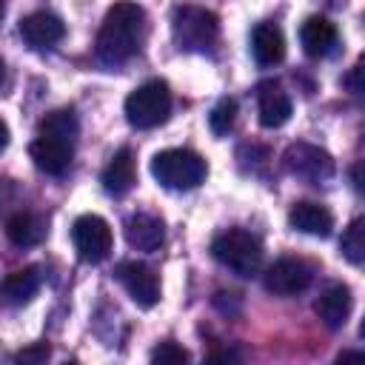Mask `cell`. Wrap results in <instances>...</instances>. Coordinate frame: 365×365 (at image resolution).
Wrapping results in <instances>:
<instances>
[{"label": "cell", "mask_w": 365, "mask_h": 365, "mask_svg": "<svg viewBox=\"0 0 365 365\" xmlns=\"http://www.w3.org/2000/svg\"><path fill=\"white\" fill-rule=\"evenodd\" d=\"M299 40L308 57H328L336 48V26L325 17H308L299 29Z\"/></svg>", "instance_id": "17"}, {"label": "cell", "mask_w": 365, "mask_h": 365, "mask_svg": "<svg viewBox=\"0 0 365 365\" xmlns=\"http://www.w3.org/2000/svg\"><path fill=\"white\" fill-rule=\"evenodd\" d=\"M17 31L31 48H48L66 37V23L51 11H31L20 20Z\"/></svg>", "instance_id": "11"}, {"label": "cell", "mask_w": 365, "mask_h": 365, "mask_svg": "<svg viewBox=\"0 0 365 365\" xmlns=\"http://www.w3.org/2000/svg\"><path fill=\"white\" fill-rule=\"evenodd\" d=\"M339 251H342V257H345L351 265H359V262L365 259V222H362V220H354V222L345 228V234H342V240H339Z\"/></svg>", "instance_id": "21"}, {"label": "cell", "mask_w": 365, "mask_h": 365, "mask_svg": "<svg viewBox=\"0 0 365 365\" xmlns=\"http://www.w3.org/2000/svg\"><path fill=\"white\" fill-rule=\"evenodd\" d=\"M171 114V88L165 80H148L125 97V120L134 128H154Z\"/></svg>", "instance_id": "6"}, {"label": "cell", "mask_w": 365, "mask_h": 365, "mask_svg": "<svg viewBox=\"0 0 365 365\" xmlns=\"http://www.w3.org/2000/svg\"><path fill=\"white\" fill-rule=\"evenodd\" d=\"M348 359H362V354H359V351H345V354H339V362H348Z\"/></svg>", "instance_id": "28"}, {"label": "cell", "mask_w": 365, "mask_h": 365, "mask_svg": "<svg viewBox=\"0 0 365 365\" xmlns=\"http://www.w3.org/2000/svg\"><path fill=\"white\" fill-rule=\"evenodd\" d=\"M151 174L154 180L163 185V188H171V191H191L197 188L205 174H208V165L205 160L191 151V148H165V151H157L154 160H151Z\"/></svg>", "instance_id": "3"}, {"label": "cell", "mask_w": 365, "mask_h": 365, "mask_svg": "<svg viewBox=\"0 0 365 365\" xmlns=\"http://www.w3.org/2000/svg\"><path fill=\"white\" fill-rule=\"evenodd\" d=\"M37 291H40V271L34 265L20 268V271H11L0 282V297L9 305H26Z\"/></svg>", "instance_id": "19"}, {"label": "cell", "mask_w": 365, "mask_h": 365, "mask_svg": "<svg viewBox=\"0 0 365 365\" xmlns=\"http://www.w3.org/2000/svg\"><path fill=\"white\" fill-rule=\"evenodd\" d=\"M3 77H6V63H3V57H0V86H3Z\"/></svg>", "instance_id": "29"}, {"label": "cell", "mask_w": 365, "mask_h": 365, "mask_svg": "<svg viewBox=\"0 0 365 365\" xmlns=\"http://www.w3.org/2000/svg\"><path fill=\"white\" fill-rule=\"evenodd\" d=\"M288 225L294 231H302V234H311V237H328L331 228H334V214L325 205H319V202L302 200V202L291 205Z\"/></svg>", "instance_id": "12"}, {"label": "cell", "mask_w": 365, "mask_h": 365, "mask_svg": "<svg viewBox=\"0 0 365 365\" xmlns=\"http://www.w3.org/2000/svg\"><path fill=\"white\" fill-rule=\"evenodd\" d=\"M211 254L220 265L231 268L240 277H251L262 268V245L245 228H228L217 234L211 242Z\"/></svg>", "instance_id": "4"}, {"label": "cell", "mask_w": 365, "mask_h": 365, "mask_svg": "<svg viewBox=\"0 0 365 365\" xmlns=\"http://www.w3.org/2000/svg\"><path fill=\"white\" fill-rule=\"evenodd\" d=\"M257 111L265 128H279L291 117V97L282 91L279 83H262L257 88Z\"/></svg>", "instance_id": "13"}, {"label": "cell", "mask_w": 365, "mask_h": 365, "mask_svg": "<svg viewBox=\"0 0 365 365\" xmlns=\"http://www.w3.org/2000/svg\"><path fill=\"white\" fill-rule=\"evenodd\" d=\"M282 165L288 174L308 182H325L334 177V157L311 143H291L282 154Z\"/></svg>", "instance_id": "8"}, {"label": "cell", "mask_w": 365, "mask_h": 365, "mask_svg": "<svg viewBox=\"0 0 365 365\" xmlns=\"http://www.w3.org/2000/svg\"><path fill=\"white\" fill-rule=\"evenodd\" d=\"M80 134V123L74 108H54L48 111L40 125H37V137L29 145V154L34 160V165L51 177L66 174V168L74 160V143Z\"/></svg>", "instance_id": "2"}, {"label": "cell", "mask_w": 365, "mask_h": 365, "mask_svg": "<svg viewBox=\"0 0 365 365\" xmlns=\"http://www.w3.org/2000/svg\"><path fill=\"white\" fill-rule=\"evenodd\" d=\"M234 120H237V100H231V97H222V100L211 108V117H208L211 131H214L217 137L228 134V131L234 128Z\"/></svg>", "instance_id": "22"}, {"label": "cell", "mask_w": 365, "mask_h": 365, "mask_svg": "<svg viewBox=\"0 0 365 365\" xmlns=\"http://www.w3.org/2000/svg\"><path fill=\"white\" fill-rule=\"evenodd\" d=\"M151 362H188V351L177 342H160L151 351Z\"/></svg>", "instance_id": "23"}, {"label": "cell", "mask_w": 365, "mask_h": 365, "mask_svg": "<svg viewBox=\"0 0 365 365\" xmlns=\"http://www.w3.org/2000/svg\"><path fill=\"white\" fill-rule=\"evenodd\" d=\"M145 29H148V23H145L143 6H137L131 0H117L106 11V17L100 23V31H97L94 51H97L100 63L120 66V63L131 60L143 48Z\"/></svg>", "instance_id": "1"}, {"label": "cell", "mask_w": 365, "mask_h": 365, "mask_svg": "<svg viewBox=\"0 0 365 365\" xmlns=\"http://www.w3.org/2000/svg\"><path fill=\"white\" fill-rule=\"evenodd\" d=\"M311 279H314V271H311L308 262L285 257V259H277L265 271L262 285H265V291H271L277 297H294V294L305 291L311 285Z\"/></svg>", "instance_id": "10"}, {"label": "cell", "mask_w": 365, "mask_h": 365, "mask_svg": "<svg viewBox=\"0 0 365 365\" xmlns=\"http://www.w3.org/2000/svg\"><path fill=\"white\" fill-rule=\"evenodd\" d=\"M359 74H362V63H356V66H354V74H351V80H348V83H351V88H354L356 94L362 91V86H359Z\"/></svg>", "instance_id": "25"}, {"label": "cell", "mask_w": 365, "mask_h": 365, "mask_svg": "<svg viewBox=\"0 0 365 365\" xmlns=\"http://www.w3.org/2000/svg\"><path fill=\"white\" fill-rule=\"evenodd\" d=\"M3 9H6V6H3V0H0V17H3Z\"/></svg>", "instance_id": "30"}, {"label": "cell", "mask_w": 365, "mask_h": 365, "mask_svg": "<svg viewBox=\"0 0 365 365\" xmlns=\"http://www.w3.org/2000/svg\"><path fill=\"white\" fill-rule=\"evenodd\" d=\"M351 308H354V297H351V288L348 285H328L319 299L314 302V311L317 317L328 325V328H342L351 317Z\"/></svg>", "instance_id": "14"}, {"label": "cell", "mask_w": 365, "mask_h": 365, "mask_svg": "<svg viewBox=\"0 0 365 365\" xmlns=\"http://www.w3.org/2000/svg\"><path fill=\"white\" fill-rule=\"evenodd\" d=\"M103 188L108 191V194H114V197H123V194H128L131 191V185L137 182V163H134V154H131V148H120L111 160H108V165L103 168Z\"/></svg>", "instance_id": "16"}, {"label": "cell", "mask_w": 365, "mask_h": 365, "mask_svg": "<svg viewBox=\"0 0 365 365\" xmlns=\"http://www.w3.org/2000/svg\"><path fill=\"white\" fill-rule=\"evenodd\" d=\"M171 34L180 51H208L217 43L220 20L200 6H177L171 17Z\"/></svg>", "instance_id": "5"}, {"label": "cell", "mask_w": 365, "mask_h": 365, "mask_svg": "<svg viewBox=\"0 0 365 365\" xmlns=\"http://www.w3.org/2000/svg\"><path fill=\"white\" fill-rule=\"evenodd\" d=\"M48 345L46 342H37V345H31V348H23L20 354H14V359L17 362H46L48 359Z\"/></svg>", "instance_id": "24"}, {"label": "cell", "mask_w": 365, "mask_h": 365, "mask_svg": "<svg viewBox=\"0 0 365 365\" xmlns=\"http://www.w3.org/2000/svg\"><path fill=\"white\" fill-rule=\"evenodd\" d=\"M71 242L83 262H103L114 248V234L103 217L83 214L71 225Z\"/></svg>", "instance_id": "7"}, {"label": "cell", "mask_w": 365, "mask_h": 365, "mask_svg": "<svg viewBox=\"0 0 365 365\" xmlns=\"http://www.w3.org/2000/svg\"><path fill=\"white\" fill-rule=\"evenodd\" d=\"M214 359H237V354L234 351H217V354L208 356V362H214Z\"/></svg>", "instance_id": "26"}, {"label": "cell", "mask_w": 365, "mask_h": 365, "mask_svg": "<svg viewBox=\"0 0 365 365\" xmlns=\"http://www.w3.org/2000/svg\"><path fill=\"white\" fill-rule=\"evenodd\" d=\"M6 237H9L17 248H31V245L43 242L46 225H43V220H40L37 214L20 211V214L9 217V222H6Z\"/></svg>", "instance_id": "20"}, {"label": "cell", "mask_w": 365, "mask_h": 365, "mask_svg": "<svg viewBox=\"0 0 365 365\" xmlns=\"http://www.w3.org/2000/svg\"><path fill=\"white\" fill-rule=\"evenodd\" d=\"M165 240V225L151 214H131L125 220V242L134 251H157Z\"/></svg>", "instance_id": "15"}, {"label": "cell", "mask_w": 365, "mask_h": 365, "mask_svg": "<svg viewBox=\"0 0 365 365\" xmlns=\"http://www.w3.org/2000/svg\"><path fill=\"white\" fill-rule=\"evenodd\" d=\"M114 277L140 308H154L160 302V279L145 262L125 259L114 268Z\"/></svg>", "instance_id": "9"}, {"label": "cell", "mask_w": 365, "mask_h": 365, "mask_svg": "<svg viewBox=\"0 0 365 365\" xmlns=\"http://www.w3.org/2000/svg\"><path fill=\"white\" fill-rule=\"evenodd\" d=\"M6 145H9V125L0 120V151H3Z\"/></svg>", "instance_id": "27"}, {"label": "cell", "mask_w": 365, "mask_h": 365, "mask_svg": "<svg viewBox=\"0 0 365 365\" xmlns=\"http://www.w3.org/2000/svg\"><path fill=\"white\" fill-rule=\"evenodd\" d=\"M251 51L259 66H277L285 57V37L274 23H257L251 34Z\"/></svg>", "instance_id": "18"}]
</instances>
